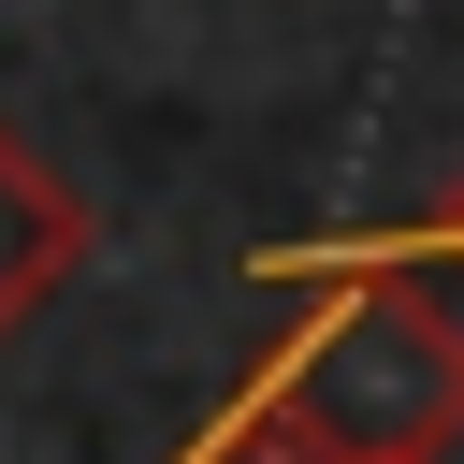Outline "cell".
I'll list each match as a JSON object with an SVG mask.
<instances>
[{
    "label": "cell",
    "instance_id": "obj_1",
    "mask_svg": "<svg viewBox=\"0 0 464 464\" xmlns=\"http://www.w3.org/2000/svg\"><path fill=\"white\" fill-rule=\"evenodd\" d=\"M246 435H276L290 464H435L464 435V304L420 261H348L304 348H276V377L246 392Z\"/></svg>",
    "mask_w": 464,
    "mask_h": 464
},
{
    "label": "cell",
    "instance_id": "obj_2",
    "mask_svg": "<svg viewBox=\"0 0 464 464\" xmlns=\"http://www.w3.org/2000/svg\"><path fill=\"white\" fill-rule=\"evenodd\" d=\"M72 261H87V203L29 160V130L0 116V334H29L58 290H72Z\"/></svg>",
    "mask_w": 464,
    "mask_h": 464
},
{
    "label": "cell",
    "instance_id": "obj_3",
    "mask_svg": "<svg viewBox=\"0 0 464 464\" xmlns=\"http://www.w3.org/2000/svg\"><path fill=\"white\" fill-rule=\"evenodd\" d=\"M203 464H290V450H276V435H246V420H232V435H218V450H203Z\"/></svg>",
    "mask_w": 464,
    "mask_h": 464
},
{
    "label": "cell",
    "instance_id": "obj_4",
    "mask_svg": "<svg viewBox=\"0 0 464 464\" xmlns=\"http://www.w3.org/2000/svg\"><path fill=\"white\" fill-rule=\"evenodd\" d=\"M435 246H450V261H464V188H450V218H435Z\"/></svg>",
    "mask_w": 464,
    "mask_h": 464
}]
</instances>
